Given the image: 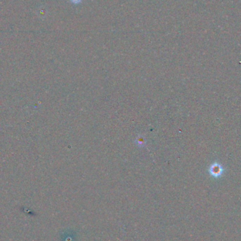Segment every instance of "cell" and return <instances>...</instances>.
I'll use <instances>...</instances> for the list:
<instances>
[{"label": "cell", "instance_id": "obj_1", "mask_svg": "<svg viewBox=\"0 0 241 241\" xmlns=\"http://www.w3.org/2000/svg\"><path fill=\"white\" fill-rule=\"evenodd\" d=\"M209 171H209L210 174H211L213 176L215 177L220 176L223 173V169H222V167H221V166L219 164L212 165L211 168H210Z\"/></svg>", "mask_w": 241, "mask_h": 241}, {"label": "cell", "instance_id": "obj_2", "mask_svg": "<svg viewBox=\"0 0 241 241\" xmlns=\"http://www.w3.org/2000/svg\"><path fill=\"white\" fill-rule=\"evenodd\" d=\"M70 2L73 4H75V5H78V4H80L83 0H69Z\"/></svg>", "mask_w": 241, "mask_h": 241}]
</instances>
